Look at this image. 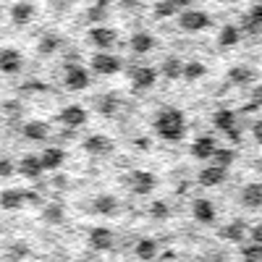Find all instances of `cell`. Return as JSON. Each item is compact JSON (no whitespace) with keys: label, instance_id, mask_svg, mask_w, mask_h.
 I'll list each match as a JSON object with an SVG mask.
<instances>
[{"label":"cell","instance_id":"cell-26","mask_svg":"<svg viewBox=\"0 0 262 262\" xmlns=\"http://www.w3.org/2000/svg\"><path fill=\"white\" fill-rule=\"evenodd\" d=\"M181 69H184V60L179 55H165L163 63H160L158 76H165L168 81H176V79H181Z\"/></svg>","mask_w":262,"mask_h":262},{"label":"cell","instance_id":"cell-52","mask_svg":"<svg viewBox=\"0 0 262 262\" xmlns=\"http://www.w3.org/2000/svg\"><path fill=\"white\" fill-rule=\"evenodd\" d=\"M0 16H3V11H0Z\"/></svg>","mask_w":262,"mask_h":262},{"label":"cell","instance_id":"cell-7","mask_svg":"<svg viewBox=\"0 0 262 262\" xmlns=\"http://www.w3.org/2000/svg\"><path fill=\"white\" fill-rule=\"evenodd\" d=\"M81 147H84L86 155H92V158H105V155H111V152L116 149L113 139L105 137V134H90V137H84L81 139Z\"/></svg>","mask_w":262,"mask_h":262},{"label":"cell","instance_id":"cell-6","mask_svg":"<svg viewBox=\"0 0 262 262\" xmlns=\"http://www.w3.org/2000/svg\"><path fill=\"white\" fill-rule=\"evenodd\" d=\"M247 231H249V223L242 221V217H233V221L223 223L217 228V238L226 244H244L247 242Z\"/></svg>","mask_w":262,"mask_h":262},{"label":"cell","instance_id":"cell-14","mask_svg":"<svg viewBox=\"0 0 262 262\" xmlns=\"http://www.w3.org/2000/svg\"><path fill=\"white\" fill-rule=\"evenodd\" d=\"M24 69V58L16 48H0V74L6 76H16Z\"/></svg>","mask_w":262,"mask_h":262},{"label":"cell","instance_id":"cell-11","mask_svg":"<svg viewBox=\"0 0 262 262\" xmlns=\"http://www.w3.org/2000/svg\"><path fill=\"white\" fill-rule=\"evenodd\" d=\"M86 244H90V249H95V252H107L116 244V236H113L111 228L95 226V228H90V233H86Z\"/></svg>","mask_w":262,"mask_h":262},{"label":"cell","instance_id":"cell-51","mask_svg":"<svg viewBox=\"0 0 262 262\" xmlns=\"http://www.w3.org/2000/svg\"><path fill=\"white\" fill-rule=\"evenodd\" d=\"M105 3H111V0H97V6H105Z\"/></svg>","mask_w":262,"mask_h":262},{"label":"cell","instance_id":"cell-53","mask_svg":"<svg viewBox=\"0 0 262 262\" xmlns=\"http://www.w3.org/2000/svg\"><path fill=\"white\" fill-rule=\"evenodd\" d=\"M259 262H262V259H259Z\"/></svg>","mask_w":262,"mask_h":262},{"label":"cell","instance_id":"cell-39","mask_svg":"<svg viewBox=\"0 0 262 262\" xmlns=\"http://www.w3.org/2000/svg\"><path fill=\"white\" fill-rule=\"evenodd\" d=\"M105 18H107V11L105 6H92L90 11H86V21H92V24H105Z\"/></svg>","mask_w":262,"mask_h":262},{"label":"cell","instance_id":"cell-27","mask_svg":"<svg viewBox=\"0 0 262 262\" xmlns=\"http://www.w3.org/2000/svg\"><path fill=\"white\" fill-rule=\"evenodd\" d=\"M95 107H97L100 116L113 118L118 113V107H121V100L116 95H100V97H95Z\"/></svg>","mask_w":262,"mask_h":262},{"label":"cell","instance_id":"cell-30","mask_svg":"<svg viewBox=\"0 0 262 262\" xmlns=\"http://www.w3.org/2000/svg\"><path fill=\"white\" fill-rule=\"evenodd\" d=\"M186 6H189V0H160V3L155 6V16H158V18L176 16V13H181Z\"/></svg>","mask_w":262,"mask_h":262},{"label":"cell","instance_id":"cell-4","mask_svg":"<svg viewBox=\"0 0 262 262\" xmlns=\"http://www.w3.org/2000/svg\"><path fill=\"white\" fill-rule=\"evenodd\" d=\"M210 24H212L210 13H205V11H200V8H184V11L179 13V27H181L184 32H189V34L202 32V29H207Z\"/></svg>","mask_w":262,"mask_h":262},{"label":"cell","instance_id":"cell-31","mask_svg":"<svg viewBox=\"0 0 262 262\" xmlns=\"http://www.w3.org/2000/svg\"><path fill=\"white\" fill-rule=\"evenodd\" d=\"M205 74H207V66L202 60H186L181 69V79H186V81H200Z\"/></svg>","mask_w":262,"mask_h":262},{"label":"cell","instance_id":"cell-49","mask_svg":"<svg viewBox=\"0 0 262 262\" xmlns=\"http://www.w3.org/2000/svg\"><path fill=\"white\" fill-rule=\"evenodd\" d=\"M155 259H158V262H176V254H173V252H168V254H163V257L158 254Z\"/></svg>","mask_w":262,"mask_h":262},{"label":"cell","instance_id":"cell-43","mask_svg":"<svg viewBox=\"0 0 262 262\" xmlns=\"http://www.w3.org/2000/svg\"><path fill=\"white\" fill-rule=\"evenodd\" d=\"M252 21H257V24L262 27V0H259V3H254L252 8H249V13H247Z\"/></svg>","mask_w":262,"mask_h":262},{"label":"cell","instance_id":"cell-17","mask_svg":"<svg viewBox=\"0 0 262 262\" xmlns=\"http://www.w3.org/2000/svg\"><path fill=\"white\" fill-rule=\"evenodd\" d=\"M131 247H134L137 259H142V262H155V257L160 254V242H158V238H152V236L137 238V244H131Z\"/></svg>","mask_w":262,"mask_h":262},{"label":"cell","instance_id":"cell-18","mask_svg":"<svg viewBox=\"0 0 262 262\" xmlns=\"http://www.w3.org/2000/svg\"><path fill=\"white\" fill-rule=\"evenodd\" d=\"M92 210L102 217H116L118 210H121V202H118L116 194H97L92 200Z\"/></svg>","mask_w":262,"mask_h":262},{"label":"cell","instance_id":"cell-40","mask_svg":"<svg viewBox=\"0 0 262 262\" xmlns=\"http://www.w3.org/2000/svg\"><path fill=\"white\" fill-rule=\"evenodd\" d=\"M16 173V163L11 158H0V179H11Z\"/></svg>","mask_w":262,"mask_h":262},{"label":"cell","instance_id":"cell-16","mask_svg":"<svg viewBox=\"0 0 262 262\" xmlns=\"http://www.w3.org/2000/svg\"><path fill=\"white\" fill-rule=\"evenodd\" d=\"M158 81V69H149V66H137V69H131V86L139 92L144 90H152Z\"/></svg>","mask_w":262,"mask_h":262},{"label":"cell","instance_id":"cell-38","mask_svg":"<svg viewBox=\"0 0 262 262\" xmlns=\"http://www.w3.org/2000/svg\"><path fill=\"white\" fill-rule=\"evenodd\" d=\"M202 262H228V249L226 247H210L202 254Z\"/></svg>","mask_w":262,"mask_h":262},{"label":"cell","instance_id":"cell-36","mask_svg":"<svg viewBox=\"0 0 262 262\" xmlns=\"http://www.w3.org/2000/svg\"><path fill=\"white\" fill-rule=\"evenodd\" d=\"M29 257V244L27 242H11L8 244V259L18 262V259H27Z\"/></svg>","mask_w":262,"mask_h":262},{"label":"cell","instance_id":"cell-22","mask_svg":"<svg viewBox=\"0 0 262 262\" xmlns=\"http://www.w3.org/2000/svg\"><path fill=\"white\" fill-rule=\"evenodd\" d=\"M257 81V69L252 66H231L228 69V84L233 86H249Z\"/></svg>","mask_w":262,"mask_h":262},{"label":"cell","instance_id":"cell-19","mask_svg":"<svg viewBox=\"0 0 262 262\" xmlns=\"http://www.w3.org/2000/svg\"><path fill=\"white\" fill-rule=\"evenodd\" d=\"M24 202H27V189L21 186H8L0 191V210H21Z\"/></svg>","mask_w":262,"mask_h":262},{"label":"cell","instance_id":"cell-45","mask_svg":"<svg viewBox=\"0 0 262 262\" xmlns=\"http://www.w3.org/2000/svg\"><path fill=\"white\" fill-rule=\"evenodd\" d=\"M252 137H254L257 144H262V118H257V121L252 123Z\"/></svg>","mask_w":262,"mask_h":262},{"label":"cell","instance_id":"cell-9","mask_svg":"<svg viewBox=\"0 0 262 262\" xmlns=\"http://www.w3.org/2000/svg\"><path fill=\"white\" fill-rule=\"evenodd\" d=\"M18 131H21V137H24L27 142H32V144H42V142L50 139V126L45 121H37V118L24 121L18 126Z\"/></svg>","mask_w":262,"mask_h":262},{"label":"cell","instance_id":"cell-46","mask_svg":"<svg viewBox=\"0 0 262 262\" xmlns=\"http://www.w3.org/2000/svg\"><path fill=\"white\" fill-rule=\"evenodd\" d=\"M53 186L55 189H69V176H66V173L63 176H53Z\"/></svg>","mask_w":262,"mask_h":262},{"label":"cell","instance_id":"cell-2","mask_svg":"<svg viewBox=\"0 0 262 262\" xmlns=\"http://www.w3.org/2000/svg\"><path fill=\"white\" fill-rule=\"evenodd\" d=\"M90 69L97 74V76H113L123 69V60L111 53V50H97L92 58H90Z\"/></svg>","mask_w":262,"mask_h":262},{"label":"cell","instance_id":"cell-21","mask_svg":"<svg viewBox=\"0 0 262 262\" xmlns=\"http://www.w3.org/2000/svg\"><path fill=\"white\" fill-rule=\"evenodd\" d=\"M226 173H228L226 168L210 163V165H205L200 173H196V181H200V186H221L226 181Z\"/></svg>","mask_w":262,"mask_h":262},{"label":"cell","instance_id":"cell-3","mask_svg":"<svg viewBox=\"0 0 262 262\" xmlns=\"http://www.w3.org/2000/svg\"><path fill=\"white\" fill-rule=\"evenodd\" d=\"M63 84H66V90H71V92L86 90V86L92 84L90 69H84L81 63H69V66L63 69Z\"/></svg>","mask_w":262,"mask_h":262},{"label":"cell","instance_id":"cell-15","mask_svg":"<svg viewBox=\"0 0 262 262\" xmlns=\"http://www.w3.org/2000/svg\"><path fill=\"white\" fill-rule=\"evenodd\" d=\"M90 42L97 50H111L118 42V32L111 29V27H105V24H97V27L90 29Z\"/></svg>","mask_w":262,"mask_h":262},{"label":"cell","instance_id":"cell-44","mask_svg":"<svg viewBox=\"0 0 262 262\" xmlns=\"http://www.w3.org/2000/svg\"><path fill=\"white\" fill-rule=\"evenodd\" d=\"M226 137H228V142H233V144L242 142V128H238V123H236L233 128H228V131H226Z\"/></svg>","mask_w":262,"mask_h":262},{"label":"cell","instance_id":"cell-1","mask_svg":"<svg viewBox=\"0 0 262 262\" xmlns=\"http://www.w3.org/2000/svg\"><path fill=\"white\" fill-rule=\"evenodd\" d=\"M155 134L170 144H176L186 134V118L179 107H163L155 116Z\"/></svg>","mask_w":262,"mask_h":262},{"label":"cell","instance_id":"cell-8","mask_svg":"<svg viewBox=\"0 0 262 262\" xmlns=\"http://www.w3.org/2000/svg\"><path fill=\"white\" fill-rule=\"evenodd\" d=\"M58 121H60L66 128H81L86 121H90V111H86L84 105H76V102H71V105L60 107Z\"/></svg>","mask_w":262,"mask_h":262},{"label":"cell","instance_id":"cell-50","mask_svg":"<svg viewBox=\"0 0 262 262\" xmlns=\"http://www.w3.org/2000/svg\"><path fill=\"white\" fill-rule=\"evenodd\" d=\"M53 6H55L58 11H60V8L66 11V8H69V6H71V0H53Z\"/></svg>","mask_w":262,"mask_h":262},{"label":"cell","instance_id":"cell-25","mask_svg":"<svg viewBox=\"0 0 262 262\" xmlns=\"http://www.w3.org/2000/svg\"><path fill=\"white\" fill-rule=\"evenodd\" d=\"M60 48H63V39H60V34H55V32H45V34L39 37V42H37V53H39L42 58L55 55Z\"/></svg>","mask_w":262,"mask_h":262},{"label":"cell","instance_id":"cell-48","mask_svg":"<svg viewBox=\"0 0 262 262\" xmlns=\"http://www.w3.org/2000/svg\"><path fill=\"white\" fill-rule=\"evenodd\" d=\"M63 58L69 60V63H76V58H79V50H76V48H69V50L63 53Z\"/></svg>","mask_w":262,"mask_h":262},{"label":"cell","instance_id":"cell-23","mask_svg":"<svg viewBox=\"0 0 262 262\" xmlns=\"http://www.w3.org/2000/svg\"><path fill=\"white\" fill-rule=\"evenodd\" d=\"M128 48H131V53H137V55H147L149 50H155V37H152L147 29H139V32L131 34Z\"/></svg>","mask_w":262,"mask_h":262},{"label":"cell","instance_id":"cell-41","mask_svg":"<svg viewBox=\"0 0 262 262\" xmlns=\"http://www.w3.org/2000/svg\"><path fill=\"white\" fill-rule=\"evenodd\" d=\"M247 242H252V244H262V221H257L254 226H249V231H247Z\"/></svg>","mask_w":262,"mask_h":262},{"label":"cell","instance_id":"cell-20","mask_svg":"<svg viewBox=\"0 0 262 262\" xmlns=\"http://www.w3.org/2000/svg\"><path fill=\"white\" fill-rule=\"evenodd\" d=\"M66 160H69V152H66L63 147H45L39 152V163L45 170H58Z\"/></svg>","mask_w":262,"mask_h":262},{"label":"cell","instance_id":"cell-32","mask_svg":"<svg viewBox=\"0 0 262 262\" xmlns=\"http://www.w3.org/2000/svg\"><path fill=\"white\" fill-rule=\"evenodd\" d=\"M238 39H242V29H238L236 24H226L221 29V34H217V45L221 48H233Z\"/></svg>","mask_w":262,"mask_h":262},{"label":"cell","instance_id":"cell-10","mask_svg":"<svg viewBox=\"0 0 262 262\" xmlns=\"http://www.w3.org/2000/svg\"><path fill=\"white\" fill-rule=\"evenodd\" d=\"M191 217L200 226H212L215 217H217V210H215V202L207 200V196H196L194 205H191Z\"/></svg>","mask_w":262,"mask_h":262},{"label":"cell","instance_id":"cell-47","mask_svg":"<svg viewBox=\"0 0 262 262\" xmlns=\"http://www.w3.org/2000/svg\"><path fill=\"white\" fill-rule=\"evenodd\" d=\"M252 100H254L257 105H262V81H259V84H254V90H252Z\"/></svg>","mask_w":262,"mask_h":262},{"label":"cell","instance_id":"cell-24","mask_svg":"<svg viewBox=\"0 0 262 262\" xmlns=\"http://www.w3.org/2000/svg\"><path fill=\"white\" fill-rule=\"evenodd\" d=\"M238 196H242V205L249 207V210L262 207V181H249Z\"/></svg>","mask_w":262,"mask_h":262},{"label":"cell","instance_id":"cell-33","mask_svg":"<svg viewBox=\"0 0 262 262\" xmlns=\"http://www.w3.org/2000/svg\"><path fill=\"white\" fill-rule=\"evenodd\" d=\"M236 121H238V118H236L233 111H215V113H212V126H215L217 131H223V134H226L228 128L236 126Z\"/></svg>","mask_w":262,"mask_h":262},{"label":"cell","instance_id":"cell-35","mask_svg":"<svg viewBox=\"0 0 262 262\" xmlns=\"http://www.w3.org/2000/svg\"><path fill=\"white\" fill-rule=\"evenodd\" d=\"M147 212H149V217L155 223H163V221H168V217H170V205L165 200H152Z\"/></svg>","mask_w":262,"mask_h":262},{"label":"cell","instance_id":"cell-13","mask_svg":"<svg viewBox=\"0 0 262 262\" xmlns=\"http://www.w3.org/2000/svg\"><path fill=\"white\" fill-rule=\"evenodd\" d=\"M215 149H217V139L212 134H200V137L191 142V147H189L194 160H212Z\"/></svg>","mask_w":262,"mask_h":262},{"label":"cell","instance_id":"cell-29","mask_svg":"<svg viewBox=\"0 0 262 262\" xmlns=\"http://www.w3.org/2000/svg\"><path fill=\"white\" fill-rule=\"evenodd\" d=\"M11 18H13V24L27 27L29 21L34 18V6H32V3H27V0H21V3H16V6L11 8Z\"/></svg>","mask_w":262,"mask_h":262},{"label":"cell","instance_id":"cell-42","mask_svg":"<svg viewBox=\"0 0 262 262\" xmlns=\"http://www.w3.org/2000/svg\"><path fill=\"white\" fill-rule=\"evenodd\" d=\"M134 147L142 149V152H147V149H152V139L144 137V134H139V137H134Z\"/></svg>","mask_w":262,"mask_h":262},{"label":"cell","instance_id":"cell-12","mask_svg":"<svg viewBox=\"0 0 262 262\" xmlns=\"http://www.w3.org/2000/svg\"><path fill=\"white\" fill-rule=\"evenodd\" d=\"M16 173H18V176H24V179H29V181H37L42 173H45V168H42V163H39V155H34V152H27V155L18 158Z\"/></svg>","mask_w":262,"mask_h":262},{"label":"cell","instance_id":"cell-34","mask_svg":"<svg viewBox=\"0 0 262 262\" xmlns=\"http://www.w3.org/2000/svg\"><path fill=\"white\" fill-rule=\"evenodd\" d=\"M236 158H238V152H236V149H231V147H217V149H215V155H212V163L228 170V168L236 163Z\"/></svg>","mask_w":262,"mask_h":262},{"label":"cell","instance_id":"cell-5","mask_svg":"<svg viewBox=\"0 0 262 262\" xmlns=\"http://www.w3.org/2000/svg\"><path fill=\"white\" fill-rule=\"evenodd\" d=\"M123 184L137 196H147L152 189L158 186V179H155V173H149V170H131L128 176L123 179Z\"/></svg>","mask_w":262,"mask_h":262},{"label":"cell","instance_id":"cell-37","mask_svg":"<svg viewBox=\"0 0 262 262\" xmlns=\"http://www.w3.org/2000/svg\"><path fill=\"white\" fill-rule=\"evenodd\" d=\"M262 259V244H242V262H259Z\"/></svg>","mask_w":262,"mask_h":262},{"label":"cell","instance_id":"cell-28","mask_svg":"<svg viewBox=\"0 0 262 262\" xmlns=\"http://www.w3.org/2000/svg\"><path fill=\"white\" fill-rule=\"evenodd\" d=\"M42 221L50 223V226H58L66 221V210H63V202H45L42 205Z\"/></svg>","mask_w":262,"mask_h":262}]
</instances>
